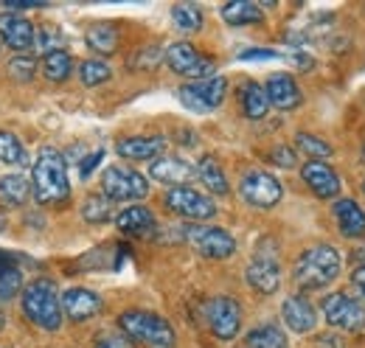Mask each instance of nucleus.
Returning <instances> with one entry per match:
<instances>
[{
  "label": "nucleus",
  "instance_id": "f257e3e1",
  "mask_svg": "<svg viewBox=\"0 0 365 348\" xmlns=\"http://www.w3.org/2000/svg\"><path fill=\"white\" fill-rule=\"evenodd\" d=\"M31 191L40 205H62L71 197V180H68V160L59 149L43 146L31 166Z\"/></svg>",
  "mask_w": 365,
  "mask_h": 348
},
{
  "label": "nucleus",
  "instance_id": "f03ea898",
  "mask_svg": "<svg viewBox=\"0 0 365 348\" xmlns=\"http://www.w3.org/2000/svg\"><path fill=\"white\" fill-rule=\"evenodd\" d=\"M340 270H343V259H340L337 247L315 245L298 256L295 267H292V281L301 290H323L331 281H337Z\"/></svg>",
  "mask_w": 365,
  "mask_h": 348
},
{
  "label": "nucleus",
  "instance_id": "7ed1b4c3",
  "mask_svg": "<svg viewBox=\"0 0 365 348\" xmlns=\"http://www.w3.org/2000/svg\"><path fill=\"white\" fill-rule=\"evenodd\" d=\"M20 304H23V314L46 329V332H56L62 326V295L56 290V284L51 278H34L29 287H23V295H20Z\"/></svg>",
  "mask_w": 365,
  "mask_h": 348
},
{
  "label": "nucleus",
  "instance_id": "20e7f679",
  "mask_svg": "<svg viewBox=\"0 0 365 348\" xmlns=\"http://www.w3.org/2000/svg\"><path fill=\"white\" fill-rule=\"evenodd\" d=\"M118 329L130 340L146 343V346H155V348L175 346V329H172V323L166 317L155 314V312H143V309L124 312L118 317Z\"/></svg>",
  "mask_w": 365,
  "mask_h": 348
},
{
  "label": "nucleus",
  "instance_id": "39448f33",
  "mask_svg": "<svg viewBox=\"0 0 365 348\" xmlns=\"http://www.w3.org/2000/svg\"><path fill=\"white\" fill-rule=\"evenodd\" d=\"M101 194L113 203H133L149 194V183L130 166H107L101 174Z\"/></svg>",
  "mask_w": 365,
  "mask_h": 348
},
{
  "label": "nucleus",
  "instance_id": "423d86ee",
  "mask_svg": "<svg viewBox=\"0 0 365 348\" xmlns=\"http://www.w3.org/2000/svg\"><path fill=\"white\" fill-rule=\"evenodd\" d=\"M163 59H166V65L172 68V73L185 76V79H191V82H200V79H211V76H217V73H214V71H217L214 59L202 56L194 45L185 43V40L169 45V48H166V53H163Z\"/></svg>",
  "mask_w": 365,
  "mask_h": 348
},
{
  "label": "nucleus",
  "instance_id": "0eeeda50",
  "mask_svg": "<svg viewBox=\"0 0 365 348\" xmlns=\"http://www.w3.org/2000/svg\"><path fill=\"white\" fill-rule=\"evenodd\" d=\"M185 239L202 259L222 261L236 253V239L225 227H217V225H197L194 222L185 227Z\"/></svg>",
  "mask_w": 365,
  "mask_h": 348
},
{
  "label": "nucleus",
  "instance_id": "6e6552de",
  "mask_svg": "<svg viewBox=\"0 0 365 348\" xmlns=\"http://www.w3.org/2000/svg\"><path fill=\"white\" fill-rule=\"evenodd\" d=\"M323 320L343 332H363L365 329V304L349 292H331L320 304Z\"/></svg>",
  "mask_w": 365,
  "mask_h": 348
},
{
  "label": "nucleus",
  "instance_id": "1a4fd4ad",
  "mask_svg": "<svg viewBox=\"0 0 365 348\" xmlns=\"http://www.w3.org/2000/svg\"><path fill=\"white\" fill-rule=\"evenodd\" d=\"M239 194H242V200L247 205L267 211V208H275L281 203L284 188H281L275 174L264 172V169H250V172L242 174V180H239Z\"/></svg>",
  "mask_w": 365,
  "mask_h": 348
},
{
  "label": "nucleus",
  "instance_id": "9d476101",
  "mask_svg": "<svg viewBox=\"0 0 365 348\" xmlns=\"http://www.w3.org/2000/svg\"><path fill=\"white\" fill-rule=\"evenodd\" d=\"M163 205L178 214V217L188 219V222H205L217 214V205L208 194L191 188V185H180V188H166L163 194Z\"/></svg>",
  "mask_w": 365,
  "mask_h": 348
},
{
  "label": "nucleus",
  "instance_id": "9b49d317",
  "mask_svg": "<svg viewBox=\"0 0 365 348\" xmlns=\"http://www.w3.org/2000/svg\"><path fill=\"white\" fill-rule=\"evenodd\" d=\"M225 93H228V79L225 76H211V79L182 85L178 90V98L191 113H211L225 101Z\"/></svg>",
  "mask_w": 365,
  "mask_h": 348
},
{
  "label": "nucleus",
  "instance_id": "f8f14e48",
  "mask_svg": "<svg viewBox=\"0 0 365 348\" xmlns=\"http://www.w3.org/2000/svg\"><path fill=\"white\" fill-rule=\"evenodd\" d=\"M205 320L217 340H233L242 329V304L230 295H217L205 306Z\"/></svg>",
  "mask_w": 365,
  "mask_h": 348
},
{
  "label": "nucleus",
  "instance_id": "ddd939ff",
  "mask_svg": "<svg viewBox=\"0 0 365 348\" xmlns=\"http://www.w3.org/2000/svg\"><path fill=\"white\" fill-rule=\"evenodd\" d=\"M0 43L17 53H26L37 45V29L20 11H0Z\"/></svg>",
  "mask_w": 365,
  "mask_h": 348
},
{
  "label": "nucleus",
  "instance_id": "4468645a",
  "mask_svg": "<svg viewBox=\"0 0 365 348\" xmlns=\"http://www.w3.org/2000/svg\"><path fill=\"white\" fill-rule=\"evenodd\" d=\"M101 295L93 292L88 287H71L68 292H62V314L73 323H88L101 312Z\"/></svg>",
  "mask_w": 365,
  "mask_h": 348
},
{
  "label": "nucleus",
  "instance_id": "2eb2a0df",
  "mask_svg": "<svg viewBox=\"0 0 365 348\" xmlns=\"http://www.w3.org/2000/svg\"><path fill=\"white\" fill-rule=\"evenodd\" d=\"M301 180L320 200H337V194H340V174L323 160H307L301 166Z\"/></svg>",
  "mask_w": 365,
  "mask_h": 348
},
{
  "label": "nucleus",
  "instance_id": "dca6fc26",
  "mask_svg": "<svg viewBox=\"0 0 365 348\" xmlns=\"http://www.w3.org/2000/svg\"><path fill=\"white\" fill-rule=\"evenodd\" d=\"M149 177L158 180V183H163V185H169V188H180L185 183L197 180V169L188 160H182V158L160 155L158 160L149 163Z\"/></svg>",
  "mask_w": 365,
  "mask_h": 348
},
{
  "label": "nucleus",
  "instance_id": "f3484780",
  "mask_svg": "<svg viewBox=\"0 0 365 348\" xmlns=\"http://www.w3.org/2000/svg\"><path fill=\"white\" fill-rule=\"evenodd\" d=\"M281 317H284L287 329H292L295 334H309L318 329V309L304 295H289L281 304Z\"/></svg>",
  "mask_w": 365,
  "mask_h": 348
},
{
  "label": "nucleus",
  "instance_id": "a211bd4d",
  "mask_svg": "<svg viewBox=\"0 0 365 348\" xmlns=\"http://www.w3.org/2000/svg\"><path fill=\"white\" fill-rule=\"evenodd\" d=\"M115 152L124 160H158L166 152V138L160 135H133V138H121L115 143Z\"/></svg>",
  "mask_w": 365,
  "mask_h": 348
},
{
  "label": "nucleus",
  "instance_id": "6ab92c4d",
  "mask_svg": "<svg viewBox=\"0 0 365 348\" xmlns=\"http://www.w3.org/2000/svg\"><path fill=\"white\" fill-rule=\"evenodd\" d=\"M247 284L262 292V295H273L281 287V267L275 259H267V256H259L247 264V272H245Z\"/></svg>",
  "mask_w": 365,
  "mask_h": 348
},
{
  "label": "nucleus",
  "instance_id": "aec40b11",
  "mask_svg": "<svg viewBox=\"0 0 365 348\" xmlns=\"http://www.w3.org/2000/svg\"><path fill=\"white\" fill-rule=\"evenodd\" d=\"M264 93L270 98V107H278V110H295L304 101L301 87L289 73H273L264 82Z\"/></svg>",
  "mask_w": 365,
  "mask_h": 348
},
{
  "label": "nucleus",
  "instance_id": "412c9836",
  "mask_svg": "<svg viewBox=\"0 0 365 348\" xmlns=\"http://www.w3.org/2000/svg\"><path fill=\"white\" fill-rule=\"evenodd\" d=\"M331 214L346 239H363L365 236V211L354 200H334Z\"/></svg>",
  "mask_w": 365,
  "mask_h": 348
},
{
  "label": "nucleus",
  "instance_id": "4be33fe9",
  "mask_svg": "<svg viewBox=\"0 0 365 348\" xmlns=\"http://www.w3.org/2000/svg\"><path fill=\"white\" fill-rule=\"evenodd\" d=\"M155 225H158L155 214L146 205H127L124 211L115 214V227L130 236H149L155 230Z\"/></svg>",
  "mask_w": 365,
  "mask_h": 348
},
{
  "label": "nucleus",
  "instance_id": "5701e85b",
  "mask_svg": "<svg viewBox=\"0 0 365 348\" xmlns=\"http://www.w3.org/2000/svg\"><path fill=\"white\" fill-rule=\"evenodd\" d=\"M239 101H242V113L250 121H262L270 113V98L264 93V85L259 82H245L239 87Z\"/></svg>",
  "mask_w": 365,
  "mask_h": 348
},
{
  "label": "nucleus",
  "instance_id": "b1692460",
  "mask_svg": "<svg viewBox=\"0 0 365 348\" xmlns=\"http://www.w3.org/2000/svg\"><path fill=\"white\" fill-rule=\"evenodd\" d=\"M222 20L233 26V29H242V26H256L264 20V11L250 3V0H230L222 6Z\"/></svg>",
  "mask_w": 365,
  "mask_h": 348
},
{
  "label": "nucleus",
  "instance_id": "393cba45",
  "mask_svg": "<svg viewBox=\"0 0 365 348\" xmlns=\"http://www.w3.org/2000/svg\"><path fill=\"white\" fill-rule=\"evenodd\" d=\"M197 180L211 191V194H228L230 185H228V177L222 172V166H220V160H214L211 155H205V158H200L197 160Z\"/></svg>",
  "mask_w": 365,
  "mask_h": 348
},
{
  "label": "nucleus",
  "instance_id": "a878e982",
  "mask_svg": "<svg viewBox=\"0 0 365 348\" xmlns=\"http://www.w3.org/2000/svg\"><path fill=\"white\" fill-rule=\"evenodd\" d=\"M31 197V180L23 174H6L0 177V203L9 208H20Z\"/></svg>",
  "mask_w": 365,
  "mask_h": 348
},
{
  "label": "nucleus",
  "instance_id": "bb28decb",
  "mask_svg": "<svg viewBox=\"0 0 365 348\" xmlns=\"http://www.w3.org/2000/svg\"><path fill=\"white\" fill-rule=\"evenodd\" d=\"M245 348H289V343H287V334L275 323H262L247 332Z\"/></svg>",
  "mask_w": 365,
  "mask_h": 348
},
{
  "label": "nucleus",
  "instance_id": "cd10ccee",
  "mask_svg": "<svg viewBox=\"0 0 365 348\" xmlns=\"http://www.w3.org/2000/svg\"><path fill=\"white\" fill-rule=\"evenodd\" d=\"M85 40L96 53H115L118 51V29L110 23H96L88 29Z\"/></svg>",
  "mask_w": 365,
  "mask_h": 348
},
{
  "label": "nucleus",
  "instance_id": "c85d7f7f",
  "mask_svg": "<svg viewBox=\"0 0 365 348\" xmlns=\"http://www.w3.org/2000/svg\"><path fill=\"white\" fill-rule=\"evenodd\" d=\"M0 163H6V166H20V169L31 163V158H29L26 146L20 143V138L3 130H0Z\"/></svg>",
  "mask_w": 365,
  "mask_h": 348
},
{
  "label": "nucleus",
  "instance_id": "c756f323",
  "mask_svg": "<svg viewBox=\"0 0 365 348\" xmlns=\"http://www.w3.org/2000/svg\"><path fill=\"white\" fill-rule=\"evenodd\" d=\"M23 290V272L6 253H0V298L9 301Z\"/></svg>",
  "mask_w": 365,
  "mask_h": 348
},
{
  "label": "nucleus",
  "instance_id": "7c9ffc66",
  "mask_svg": "<svg viewBox=\"0 0 365 348\" xmlns=\"http://www.w3.org/2000/svg\"><path fill=\"white\" fill-rule=\"evenodd\" d=\"M43 73L48 82H65L73 73V59L68 51H53L43 56Z\"/></svg>",
  "mask_w": 365,
  "mask_h": 348
},
{
  "label": "nucleus",
  "instance_id": "2f4dec72",
  "mask_svg": "<svg viewBox=\"0 0 365 348\" xmlns=\"http://www.w3.org/2000/svg\"><path fill=\"white\" fill-rule=\"evenodd\" d=\"M82 217H85V222H91V225H104V222L115 219V214H113V200H107L104 194H91V197H85V203H82Z\"/></svg>",
  "mask_w": 365,
  "mask_h": 348
},
{
  "label": "nucleus",
  "instance_id": "473e14b6",
  "mask_svg": "<svg viewBox=\"0 0 365 348\" xmlns=\"http://www.w3.org/2000/svg\"><path fill=\"white\" fill-rule=\"evenodd\" d=\"M172 20H175V26H178L180 31L194 34V31L202 29V9L194 6V3H178V6L172 9Z\"/></svg>",
  "mask_w": 365,
  "mask_h": 348
},
{
  "label": "nucleus",
  "instance_id": "72a5a7b5",
  "mask_svg": "<svg viewBox=\"0 0 365 348\" xmlns=\"http://www.w3.org/2000/svg\"><path fill=\"white\" fill-rule=\"evenodd\" d=\"M110 76H113V68L104 62V59H85L82 65H79V79H82V85L88 87H98L104 85V82H110Z\"/></svg>",
  "mask_w": 365,
  "mask_h": 348
},
{
  "label": "nucleus",
  "instance_id": "f704fd0d",
  "mask_svg": "<svg viewBox=\"0 0 365 348\" xmlns=\"http://www.w3.org/2000/svg\"><path fill=\"white\" fill-rule=\"evenodd\" d=\"M295 146L301 149V155H307L309 160H323V158H331V143H326L318 135H309V132H298L295 135Z\"/></svg>",
  "mask_w": 365,
  "mask_h": 348
},
{
  "label": "nucleus",
  "instance_id": "c9c22d12",
  "mask_svg": "<svg viewBox=\"0 0 365 348\" xmlns=\"http://www.w3.org/2000/svg\"><path fill=\"white\" fill-rule=\"evenodd\" d=\"M6 71H9V76L17 79V82H31L34 73H37V59H34V56H14Z\"/></svg>",
  "mask_w": 365,
  "mask_h": 348
},
{
  "label": "nucleus",
  "instance_id": "e433bc0d",
  "mask_svg": "<svg viewBox=\"0 0 365 348\" xmlns=\"http://www.w3.org/2000/svg\"><path fill=\"white\" fill-rule=\"evenodd\" d=\"M270 158H273L275 166H281V169H295L298 166V158H295V152L289 146H275L273 152H270Z\"/></svg>",
  "mask_w": 365,
  "mask_h": 348
},
{
  "label": "nucleus",
  "instance_id": "4c0bfd02",
  "mask_svg": "<svg viewBox=\"0 0 365 348\" xmlns=\"http://www.w3.org/2000/svg\"><path fill=\"white\" fill-rule=\"evenodd\" d=\"M158 59H160L158 45H149V48H143V51H140V56H138V59H133V68H152Z\"/></svg>",
  "mask_w": 365,
  "mask_h": 348
},
{
  "label": "nucleus",
  "instance_id": "58836bf2",
  "mask_svg": "<svg viewBox=\"0 0 365 348\" xmlns=\"http://www.w3.org/2000/svg\"><path fill=\"white\" fill-rule=\"evenodd\" d=\"M96 348H133V340L127 334H104Z\"/></svg>",
  "mask_w": 365,
  "mask_h": 348
},
{
  "label": "nucleus",
  "instance_id": "ea45409f",
  "mask_svg": "<svg viewBox=\"0 0 365 348\" xmlns=\"http://www.w3.org/2000/svg\"><path fill=\"white\" fill-rule=\"evenodd\" d=\"M101 158H104V149H98V152L88 155V158L82 160V169H79V172H82V177H91V172L98 166V160H101Z\"/></svg>",
  "mask_w": 365,
  "mask_h": 348
},
{
  "label": "nucleus",
  "instance_id": "a19ab883",
  "mask_svg": "<svg viewBox=\"0 0 365 348\" xmlns=\"http://www.w3.org/2000/svg\"><path fill=\"white\" fill-rule=\"evenodd\" d=\"M315 343H318V348H346L337 334H320Z\"/></svg>",
  "mask_w": 365,
  "mask_h": 348
},
{
  "label": "nucleus",
  "instance_id": "79ce46f5",
  "mask_svg": "<svg viewBox=\"0 0 365 348\" xmlns=\"http://www.w3.org/2000/svg\"><path fill=\"white\" fill-rule=\"evenodd\" d=\"M351 284H354V290L365 295V267H354L351 270Z\"/></svg>",
  "mask_w": 365,
  "mask_h": 348
},
{
  "label": "nucleus",
  "instance_id": "37998d69",
  "mask_svg": "<svg viewBox=\"0 0 365 348\" xmlns=\"http://www.w3.org/2000/svg\"><path fill=\"white\" fill-rule=\"evenodd\" d=\"M40 0H6V11H20V9H34Z\"/></svg>",
  "mask_w": 365,
  "mask_h": 348
},
{
  "label": "nucleus",
  "instance_id": "c03bdc74",
  "mask_svg": "<svg viewBox=\"0 0 365 348\" xmlns=\"http://www.w3.org/2000/svg\"><path fill=\"white\" fill-rule=\"evenodd\" d=\"M242 59H275L278 53L275 51H262V48H256V51H245V53H239Z\"/></svg>",
  "mask_w": 365,
  "mask_h": 348
},
{
  "label": "nucleus",
  "instance_id": "a18cd8bd",
  "mask_svg": "<svg viewBox=\"0 0 365 348\" xmlns=\"http://www.w3.org/2000/svg\"><path fill=\"white\" fill-rule=\"evenodd\" d=\"M351 264H354V267H365V247L351 253Z\"/></svg>",
  "mask_w": 365,
  "mask_h": 348
},
{
  "label": "nucleus",
  "instance_id": "49530a36",
  "mask_svg": "<svg viewBox=\"0 0 365 348\" xmlns=\"http://www.w3.org/2000/svg\"><path fill=\"white\" fill-rule=\"evenodd\" d=\"M363 160H365V146H363Z\"/></svg>",
  "mask_w": 365,
  "mask_h": 348
},
{
  "label": "nucleus",
  "instance_id": "de8ad7c7",
  "mask_svg": "<svg viewBox=\"0 0 365 348\" xmlns=\"http://www.w3.org/2000/svg\"><path fill=\"white\" fill-rule=\"evenodd\" d=\"M363 194H365V183H363Z\"/></svg>",
  "mask_w": 365,
  "mask_h": 348
},
{
  "label": "nucleus",
  "instance_id": "09e8293b",
  "mask_svg": "<svg viewBox=\"0 0 365 348\" xmlns=\"http://www.w3.org/2000/svg\"><path fill=\"white\" fill-rule=\"evenodd\" d=\"M0 51H3V43H0Z\"/></svg>",
  "mask_w": 365,
  "mask_h": 348
}]
</instances>
